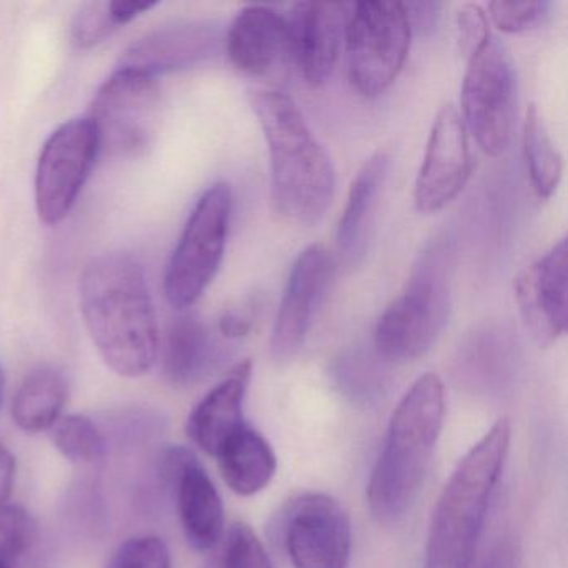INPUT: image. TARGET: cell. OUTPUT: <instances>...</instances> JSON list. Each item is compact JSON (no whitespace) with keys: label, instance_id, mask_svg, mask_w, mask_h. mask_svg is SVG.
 I'll return each instance as SVG.
<instances>
[{"label":"cell","instance_id":"9a60e30c","mask_svg":"<svg viewBox=\"0 0 568 568\" xmlns=\"http://www.w3.org/2000/svg\"><path fill=\"white\" fill-rule=\"evenodd\" d=\"M352 6L332 2H298L285 19L288 54L312 88L325 84L337 65L345 44Z\"/></svg>","mask_w":568,"mask_h":568},{"label":"cell","instance_id":"4fadbf2b","mask_svg":"<svg viewBox=\"0 0 568 568\" xmlns=\"http://www.w3.org/2000/svg\"><path fill=\"white\" fill-rule=\"evenodd\" d=\"M474 171L468 131L460 112L445 104L435 115L424 162L415 181V207L434 214L447 207L464 191Z\"/></svg>","mask_w":568,"mask_h":568},{"label":"cell","instance_id":"3957f363","mask_svg":"<svg viewBox=\"0 0 568 568\" xmlns=\"http://www.w3.org/2000/svg\"><path fill=\"white\" fill-rule=\"evenodd\" d=\"M444 417L445 388L440 377L422 375L395 408L384 450L368 481V507L381 524H397L420 494Z\"/></svg>","mask_w":568,"mask_h":568},{"label":"cell","instance_id":"83f0119b","mask_svg":"<svg viewBox=\"0 0 568 568\" xmlns=\"http://www.w3.org/2000/svg\"><path fill=\"white\" fill-rule=\"evenodd\" d=\"M222 568H275L261 538L248 525L234 524L225 540Z\"/></svg>","mask_w":568,"mask_h":568},{"label":"cell","instance_id":"5bb4252c","mask_svg":"<svg viewBox=\"0 0 568 568\" xmlns=\"http://www.w3.org/2000/svg\"><path fill=\"white\" fill-rule=\"evenodd\" d=\"M567 239L525 268L515 281V298L525 328L540 347L567 332Z\"/></svg>","mask_w":568,"mask_h":568},{"label":"cell","instance_id":"ac0fdd59","mask_svg":"<svg viewBox=\"0 0 568 568\" xmlns=\"http://www.w3.org/2000/svg\"><path fill=\"white\" fill-rule=\"evenodd\" d=\"M251 374L252 362H241L192 410L187 435L205 454L215 457L225 440L244 427V400Z\"/></svg>","mask_w":568,"mask_h":568},{"label":"cell","instance_id":"8992f818","mask_svg":"<svg viewBox=\"0 0 568 568\" xmlns=\"http://www.w3.org/2000/svg\"><path fill=\"white\" fill-rule=\"evenodd\" d=\"M232 215L231 185H212L199 199L165 271L164 292L178 311L194 305L221 268Z\"/></svg>","mask_w":568,"mask_h":568},{"label":"cell","instance_id":"ffe728a7","mask_svg":"<svg viewBox=\"0 0 568 568\" xmlns=\"http://www.w3.org/2000/svg\"><path fill=\"white\" fill-rule=\"evenodd\" d=\"M390 162L387 151L375 152L362 165L348 189L347 204L337 227V248L347 264H357L364 257L368 231L387 181Z\"/></svg>","mask_w":568,"mask_h":568},{"label":"cell","instance_id":"2e32d148","mask_svg":"<svg viewBox=\"0 0 568 568\" xmlns=\"http://www.w3.org/2000/svg\"><path fill=\"white\" fill-rule=\"evenodd\" d=\"M224 44L221 26L211 21H187L149 32L121 58L119 69L142 72L158 79L164 72L192 68L217 54Z\"/></svg>","mask_w":568,"mask_h":568},{"label":"cell","instance_id":"8fae6325","mask_svg":"<svg viewBox=\"0 0 568 568\" xmlns=\"http://www.w3.org/2000/svg\"><path fill=\"white\" fill-rule=\"evenodd\" d=\"M281 538L294 568H348L352 525L335 498L305 494L288 505Z\"/></svg>","mask_w":568,"mask_h":568},{"label":"cell","instance_id":"ba28073f","mask_svg":"<svg viewBox=\"0 0 568 568\" xmlns=\"http://www.w3.org/2000/svg\"><path fill=\"white\" fill-rule=\"evenodd\" d=\"M462 82V121L485 154L498 158L511 142L517 105L514 62L491 38L468 59Z\"/></svg>","mask_w":568,"mask_h":568},{"label":"cell","instance_id":"277c9868","mask_svg":"<svg viewBox=\"0 0 568 568\" xmlns=\"http://www.w3.org/2000/svg\"><path fill=\"white\" fill-rule=\"evenodd\" d=\"M508 445L510 424L501 418L458 462L432 514L425 568H470Z\"/></svg>","mask_w":568,"mask_h":568},{"label":"cell","instance_id":"d4e9b609","mask_svg":"<svg viewBox=\"0 0 568 568\" xmlns=\"http://www.w3.org/2000/svg\"><path fill=\"white\" fill-rule=\"evenodd\" d=\"M524 154L535 194L540 199L551 197L560 184L564 162L545 128L540 111L534 104L528 105L525 112Z\"/></svg>","mask_w":568,"mask_h":568},{"label":"cell","instance_id":"4316f807","mask_svg":"<svg viewBox=\"0 0 568 568\" xmlns=\"http://www.w3.org/2000/svg\"><path fill=\"white\" fill-rule=\"evenodd\" d=\"M38 540V528L21 505H0V564L11 568Z\"/></svg>","mask_w":568,"mask_h":568},{"label":"cell","instance_id":"e0dca14e","mask_svg":"<svg viewBox=\"0 0 568 568\" xmlns=\"http://www.w3.org/2000/svg\"><path fill=\"white\" fill-rule=\"evenodd\" d=\"M224 41L235 69L264 78L288 55L287 21L265 6H247L232 22Z\"/></svg>","mask_w":568,"mask_h":568},{"label":"cell","instance_id":"6da1fadb","mask_svg":"<svg viewBox=\"0 0 568 568\" xmlns=\"http://www.w3.org/2000/svg\"><path fill=\"white\" fill-rule=\"evenodd\" d=\"M82 317L99 355L122 377L148 374L158 362V317L144 268L128 254L89 262L79 282Z\"/></svg>","mask_w":568,"mask_h":568},{"label":"cell","instance_id":"484cf974","mask_svg":"<svg viewBox=\"0 0 568 568\" xmlns=\"http://www.w3.org/2000/svg\"><path fill=\"white\" fill-rule=\"evenodd\" d=\"M55 448L74 464H95L104 458L108 440L101 428L84 415L61 417L52 427Z\"/></svg>","mask_w":568,"mask_h":568},{"label":"cell","instance_id":"836d02e7","mask_svg":"<svg viewBox=\"0 0 568 568\" xmlns=\"http://www.w3.org/2000/svg\"><path fill=\"white\" fill-rule=\"evenodd\" d=\"M438 9L437 2H415V4H405L408 21H410L412 31L425 32L432 31L437 24Z\"/></svg>","mask_w":568,"mask_h":568},{"label":"cell","instance_id":"7402d4cb","mask_svg":"<svg viewBox=\"0 0 568 568\" xmlns=\"http://www.w3.org/2000/svg\"><path fill=\"white\" fill-rule=\"evenodd\" d=\"M215 458L225 484L242 497L264 490L277 470L271 445L247 424L225 440Z\"/></svg>","mask_w":568,"mask_h":568},{"label":"cell","instance_id":"7a4b0ae2","mask_svg":"<svg viewBox=\"0 0 568 568\" xmlns=\"http://www.w3.org/2000/svg\"><path fill=\"white\" fill-rule=\"evenodd\" d=\"M251 104L267 142L272 209L295 227L318 224L334 199L331 158L284 92L255 91Z\"/></svg>","mask_w":568,"mask_h":568},{"label":"cell","instance_id":"8d00e7d4","mask_svg":"<svg viewBox=\"0 0 568 568\" xmlns=\"http://www.w3.org/2000/svg\"><path fill=\"white\" fill-rule=\"evenodd\" d=\"M4 387H6L4 371H2V367H0V407H2V400H4Z\"/></svg>","mask_w":568,"mask_h":568},{"label":"cell","instance_id":"74e56055","mask_svg":"<svg viewBox=\"0 0 568 568\" xmlns=\"http://www.w3.org/2000/svg\"><path fill=\"white\" fill-rule=\"evenodd\" d=\"M0 568H9V567H6V565L0 564Z\"/></svg>","mask_w":568,"mask_h":568},{"label":"cell","instance_id":"e575fe53","mask_svg":"<svg viewBox=\"0 0 568 568\" xmlns=\"http://www.w3.org/2000/svg\"><path fill=\"white\" fill-rule=\"evenodd\" d=\"M16 478V460L8 448L0 447V505L8 504Z\"/></svg>","mask_w":568,"mask_h":568},{"label":"cell","instance_id":"d6986e66","mask_svg":"<svg viewBox=\"0 0 568 568\" xmlns=\"http://www.w3.org/2000/svg\"><path fill=\"white\" fill-rule=\"evenodd\" d=\"M225 358V345L194 315L175 318L162 342V371L178 387L204 381L224 364Z\"/></svg>","mask_w":568,"mask_h":568},{"label":"cell","instance_id":"9c48e42d","mask_svg":"<svg viewBox=\"0 0 568 568\" xmlns=\"http://www.w3.org/2000/svg\"><path fill=\"white\" fill-rule=\"evenodd\" d=\"M159 112L161 89L158 79L118 69L95 94L89 119L98 129L101 151L132 158L151 148L158 131Z\"/></svg>","mask_w":568,"mask_h":568},{"label":"cell","instance_id":"d6a6232c","mask_svg":"<svg viewBox=\"0 0 568 568\" xmlns=\"http://www.w3.org/2000/svg\"><path fill=\"white\" fill-rule=\"evenodd\" d=\"M254 327V315L247 311H227L219 321V334L225 341L247 337Z\"/></svg>","mask_w":568,"mask_h":568},{"label":"cell","instance_id":"f1b7e54d","mask_svg":"<svg viewBox=\"0 0 568 568\" xmlns=\"http://www.w3.org/2000/svg\"><path fill=\"white\" fill-rule=\"evenodd\" d=\"M109 568H172L171 551L159 537L131 538L115 551Z\"/></svg>","mask_w":568,"mask_h":568},{"label":"cell","instance_id":"d590c367","mask_svg":"<svg viewBox=\"0 0 568 568\" xmlns=\"http://www.w3.org/2000/svg\"><path fill=\"white\" fill-rule=\"evenodd\" d=\"M484 568H517V551H515L514 545L510 541L498 545L487 558Z\"/></svg>","mask_w":568,"mask_h":568},{"label":"cell","instance_id":"7c38bea8","mask_svg":"<svg viewBox=\"0 0 568 568\" xmlns=\"http://www.w3.org/2000/svg\"><path fill=\"white\" fill-rule=\"evenodd\" d=\"M334 272V255L321 244L305 248L292 265L271 337L272 357L277 364H287L304 347Z\"/></svg>","mask_w":568,"mask_h":568},{"label":"cell","instance_id":"30bf717a","mask_svg":"<svg viewBox=\"0 0 568 568\" xmlns=\"http://www.w3.org/2000/svg\"><path fill=\"white\" fill-rule=\"evenodd\" d=\"M101 152L91 119H72L52 132L36 171V209L45 225L65 221Z\"/></svg>","mask_w":568,"mask_h":568},{"label":"cell","instance_id":"44dd1931","mask_svg":"<svg viewBox=\"0 0 568 568\" xmlns=\"http://www.w3.org/2000/svg\"><path fill=\"white\" fill-rule=\"evenodd\" d=\"M182 530L194 550H212L224 530V505L207 471L192 458L179 475L174 488Z\"/></svg>","mask_w":568,"mask_h":568},{"label":"cell","instance_id":"1f68e13d","mask_svg":"<svg viewBox=\"0 0 568 568\" xmlns=\"http://www.w3.org/2000/svg\"><path fill=\"white\" fill-rule=\"evenodd\" d=\"M490 39V24L484 9L477 4L462 6L457 12V42L460 54L468 61Z\"/></svg>","mask_w":568,"mask_h":568},{"label":"cell","instance_id":"603a6c76","mask_svg":"<svg viewBox=\"0 0 568 568\" xmlns=\"http://www.w3.org/2000/svg\"><path fill=\"white\" fill-rule=\"evenodd\" d=\"M68 402V382L54 368H39L26 377L12 404V418L24 432L48 430L61 418Z\"/></svg>","mask_w":568,"mask_h":568},{"label":"cell","instance_id":"f546056e","mask_svg":"<svg viewBox=\"0 0 568 568\" xmlns=\"http://www.w3.org/2000/svg\"><path fill=\"white\" fill-rule=\"evenodd\" d=\"M550 2L537 0V2H490L488 4V18L494 22L498 31L507 34L530 31L535 26L544 21L548 14Z\"/></svg>","mask_w":568,"mask_h":568},{"label":"cell","instance_id":"5b68a950","mask_svg":"<svg viewBox=\"0 0 568 568\" xmlns=\"http://www.w3.org/2000/svg\"><path fill=\"white\" fill-rule=\"evenodd\" d=\"M448 248L437 242L425 248L402 294L375 325L374 345L385 362H412L430 351L450 315Z\"/></svg>","mask_w":568,"mask_h":568},{"label":"cell","instance_id":"cb8c5ba5","mask_svg":"<svg viewBox=\"0 0 568 568\" xmlns=\"http://www.w3.org/2000/svg\"><path fill=\"white\" fill-rule=\"evenodd\" d=\"M158 2L112 0L82 6L72 19L71 39L78 49H92L111 38L119 28L151 11Z\"/></svg>","mask_w":568,"mask_h":568},{"label":"cell","instance_id":"4dcf8cb0","mask_svg":"<svg viewBox=\"0 0 568 568\" xmlns=\"http://www.w3.org/2000/svg\"><path fill=\"white\" fill-rule=\"evenodd\" d=\"M335 377L345 395L355 402H371L381 395L382 378L372 364L362 362V358H345L338 364Z\"/></svg>","mask_w":568,"mask_h":568},{"label":"cell","instance_id":"52a82bcc","mask_svg":"<svg viewBox=\"0 0 568 568\" xmlns=\"http://www.w3.org/2000/svg\"><path fill=\"white\" fill-rule=\"evenodd\" d=\"M410 39V21L402 2L352 6L345 31L352 85L368 99L388 91L407 61Z\"/></svg>","mask_w":568,"mask_h":568}]
</instances>
